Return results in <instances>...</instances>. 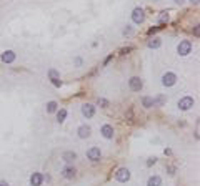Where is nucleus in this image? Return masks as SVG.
Returning a JSON list of instances; mask_svg holds the SVG:
<instances>
[{
    "mask_svg": "<svg viewBox=\"0 0 200 186\" xmlns=\"http://www.w3.org/2000/svg\"><path fill=\"white\" fill-rule=\"evenodd\" d=\"M190 52H192V42L190 40H182V42L177 45V53L180 57H187Z\"/></svg>",
    "mask_w": 200,
    "mask_h": 186,
    "instance_id": "obj_1",
    "label": "nucleus"
},
{
    "mask_svg": "<svg viewBox=\"0 0 200 186\" xmlns=\"http://www.w3.org/2000/svg\"><path fill=\"white\" fill-rule=\"evenodd\" d=\"M177 83V75L173 72H167L162 75V85L164 86H173Z\"/></svg>",
    "mask_w": 200,
    "mask_h": 186,
    "instance_id": "obj_2",
    "label": "nucleus"
},
{
    "mask_svg": "<svg viewBox=\"0 0 200 186\" xmlns=\"http://www.w3.org/2000/svg\"><path fill=\"white\" fill-rule=\"evenodd\" d=\"M145 20V14H144V9H140V7H137V9H133L132 12V22L135 23V25H140L142 22Z\"/></svg>",
    "mask_w": 200,
    "mask_h": 186,
    "instance_id": "obj_3",
    "label": "nucleus"
},
{
    "mask_svg": "<svg viewBox=\"0 0 200 186\" xmlns=\"http://www.w3.org/2000/svg\"><path fill=\"white\" fill-rule=\"evenodd\" d=\"M115 180L120 181V183H127L130 180V171L127 168H118L117 173H115Z\"/></svg>",
    "mask_w": 200,
    "mask_h": 186,
    "instance_id": "obj_4",
    "label": "nucleus"
},
{
    "mask_svg": "<svg viewBox=\"0 0 200 186\" xmlns=\"http://www.w3.org/2000/svg\"><path fill=\"white\" fill-rule=\"evenodd\" d=\"M194 98L192 97H183L182 100H178V108H180L182 111H187V110H190L192 106H194Z\"/></svg>",
    "mask_w": 200,
    "mask_h": 186,
    "instance_id": "obj_5",
    "label": "nucleus"
},
{
    "mask_svg": "<svg viewBox=\"0 0 200 186\" xmlns=\"http://www.w3.org/2000/svg\"><path fill=\"white\" fill-rule=\"evenodd\" d=\"M87 158L90 161H99L102 158V151L99 146H92L90 150H87Z\"/></svg>",
    "mask_w": 200,
    "mask_h": 186,
    "instance_id": "obj_6",
    "label": "nucleus"
},
{
    "mask_svg": "<svg viewBox=\"0 0 200 186\" xmlns=\"http://www.w3.org/2000/svg\"><path fill=\"white\" fill-rule=\"evenodd\" d=\"M129 86H130V90H132V92H140L142 86H144V81H142L138 77H132L129 80Z\"/></svg>",
    "mask_w": 200,
    "mask_h": 186,
    "instance_id": "obj_7",
    "label": "nucleus"
},
{
    "mask_svg": "<svg viewBox=\"0 0 200 186\" xmlns=\"http://www.w3.org/2000/svg\"><path fill=\"white\" fill-rule=\"evenodd\" d=\"M82 115L87 120L93 118V115H95V106H93L92 103H85V105L82 106Z\"/></svg>",
    "mask_w": 200,
    "mask_h": 186,
    "instance_id": "obj_8",
    "label": "nucleus"
},
{
    "mask_svg": "<svg viewBox=\"0 0 200 186\" xmlns=\"http://www.w3.org/2000/svg\"><path fill=\"white\" fill-rule=\"evenodd\" d=\"M100 131H102V136H104V138H107V140H112L113 135H115V131H113V126H112V125H104Z\"/></svg>",
    "mask_w": 200,
    "mask_h": 186,
    "instance_id": "obj_9",
    "label": "nucleus"
},
{
    "mask_svg": "<svg viewBox=\"0 0 200 186\" xmlns=\"http://www.w3.org/2000/svg\"><path fill=\"white\" fill-rule=\"evenodd\" d=\"M77 133H79V138L85 140V138H88V136H90L92 130H90V126H87V125H80L79 130H77Z\"/></svg>",
    "mask_w": 200,
    "mask_h": 186,
    "instance_id": "obj_10",
    "label": "nucleus"
},
{
    "mask_svg": "<svg viewBox=\"0 0 200 186\" xmlns=\"http://www.w3.org/2000/svg\"><path fill=\"white\" fill-rule=\"evenodd\" d=\"M42 183H43L42 173H32V176H30V184H32V186H42Z\"/></svg>",
    "mask_w": 200,
    "mask_h": 186,
    "instance_id": "obj_11",
    "label": "nucleus"
},
{
    "mask_svg": "<svg viewBox=\"0 0 200 186\" xmlns=\"http://www.w3.org/2000/svg\"><path fill=\"white\" fill-rule=\"evenodd\" d=\"M2 61L3 63H12V61H15V52H12V50H5L2 53Z\"/></svg>",
    "mask_w": 200,
    "mask_h": 186,
    "instance_id": "obj_12",
    "label": "nucleus"
},
{
    "mask_svg": "<svg viewBox=\"0 0 200 186\" xmlns=\"http://www.w3.org/2000/svg\"><path fill=\"white\" fill-rule=\"evenodd\" d=\"M75 168H73V166H65L63 169H62V176L63 178H67V180H72V178L73 176H75Z\"/></svg>",
    "mask_w": 200,
    "mask_h": 186,
    "instance_id": "obj_13",
    "label": "nucleus"
},
{
    "mask_svg": "<svg viewBox=\"0 0 200 186\" xmlns=\"http://www.w3.org/2000/svg\"><path fill=\"white\" fill-rule=\"evenodd\" d=\"M63 161H67V163H73V161L77 160V153L75 151H65L62 155Z\"/></svg>",
    "mask_w": 200,
    "mask_h": 186,
    "instance_id": "obj_14",
    "label": "nucleus"
},
{
    "mask_svg": "<svg viewBox=\"0 0 200 186\" xmlns=\"http://www.w3.org/2000/svg\"><path fill=\"white\" fill-rule=\"evenodd\" d=\"M147 186H162V178L160 176H150L147 180Z\"/></svg>",
    "mask_w": 200,
    "mask_h": 186,
    "instance_id": "obj_15",
    "label": "nucleus"
},
{
    "mask_svg": "<svg viewBox=\"0 0 200 186\" xmlns=\"http://www.w3.org/2000/svg\"><path fill=\"white\" fill-rule=\"evenodd\" d=\"M65 118H67V110H65V108L57 110V121H59V123H63Z\"/></svg>",
    "mask_w": 200,
    "mask_h": 186,
    "instance_id": "obj_16",
    "label": "nucleus"
},
{
    "mask_svg": "<svg viewBox=\"0 0 200 186\" xmlns=\"http://www.w3.org/2000/svg\"><path fill=\"white\" fill-rule=\"evenodd\" d=\"M147 45H149V48H158L162 45V40L157 38V37H153V38L149 40V43H147Z\"/></svg>",
    "mask_w": 200,
    "mask_h": 186,
    "instance_id": "obj_17",
    "label": "nucleus"
},
{
    "mask_svg": "<svg viewBox=\"0 0 200 186\" xmlns=\"http://www.w3.org/2000/svg\"><path fill=\"white\" fill-rule=\"evenodd\" d=\"M165 101H167V97H164V95H158V97L153 98V106H162Z\"/></svg>",
    "mask_w": 200,
    "mask_h": 186,
    "instance_id": "obj_18",
    "label": "nucleus"
},
{
    "mask_svg": "<svg viewBox=\"0 0 200 186\" xmlns=\"http://www.w3.org/2000/svg\"><path fill=\"white\" fill-rule=\"evenodd\" d=\"M142 105H144L145 108H152L153 106V98L152 97H144L142 98Z\"/></svg>",
    "mask_w": 200,
    "mask_h": 186,
    "instance_id": "obj_19",
    "label": "nucleus"
},
{
    "mask_svg": "<svg viewBox=\"0 0 200 186\" xmlns=\"http://www.w3.org/2000/svg\"><path fill=\"white\" fill-rule=\"evenodd\" d=\"M57 106H59V105H57V101H48L47 106H45V108H47V113H55V111L59 110Z\"/></svg>",
    "mask_w": 200,
    "mask_h": 186,
    "instance_id": "obj_20",
    "label": "nucleus"
},
{
    "mask_svg": "<svg viewBox=\"0 0 200 186\" xmlns=\"http://www.w3.org/2000/svg\"><path fill=\"white\" fill-rule=\"evenodd\" d=\"M158 22H160V25H164L165 22H169V14H167V12H160V15H158Z\"/></svg>",
    "mask_w": 200,
    "mask_h": 186,
    "instance_id": "obj_21",
    "label": "nucleus"
},
{
    "mask_svg": "<svg viewBox=\"0 0 200 186\" xmlns=\"http://www.w3.org/2000/svg\"><path fill=\"white\" fill-rule=\"evenodd\" d=\"M48 77H50V78H60L57 70H48Z\"/></svg>",
    "mask_w": 200,
    "mask_h": 186,
    "instance_id": "obj_22",
    "label": "nucleus"
},
{
    "mask_svg": "<svg viewBox=\"0 0 200 186\" xmlns=\"http://www.w3.org/2000/svg\"><path fill=\"white\" fill-rule=\"evenodd\" d=\"M132 34H133V28L130 27V25H127V27L124 28V35H125V37H127V35H132Z\"/></svg>",
    "mask_w": 200,
    "mask_h": 186,
    "instance_id": "obj_23",
    "label": "nucleus"
},
{
    "mask_svg": "<svg viewBox=\"0 0 200 186\" xmlns=\"http://www.w3.org/2000/svg\"><path fill=\"white\" fill-rule=\"evenodd\" d=\"M99 105L102 106V108H107V106H108V101L105 100V98H99Z\"/></svg>",
    "mask_w": 200,
    "mask_h": 186,
    "instance_id": "obj_24",
    "label": "nucleus"
},
{
    "mask_svg": "<svg viewBox=\"0 0 200 186\" xmlns=\"http://www.w3.org/2000/svg\"><path fill=\"white\" fill-rule=\"evenodd\" d=\"M50 81H52V85H54V86H57V88L62 85V81H60L59 78H50Z\"/></svg>",
    "mask_w": 200,
    "mask_h": 186,
    "instance_id": "obj_25",
    "label": "nucleus"
},
{
    "mask_svg": "<svg viewBox=\"0 0 200 186\" xmlns=\"http://www.w3.org/2000/svg\"><path fill=\"white\" fill-rule=\"evenodd\" d=\"M160 28H164V27H153V28H149V32H147V34H149V35H152V34H155V32H158V30H160Z\"/></svg>",
    "mask_w": 200,
    "mask_h": 186,
    "instance_id": "obj_26",
    "label": "nucleus"
},
{
    "mask_svg": "<svg viewBox=\"0 0 200 186\" xmlns=\"http://www.w3.org/2000/svg\"><path fill=\"white\" fill-rule=\"evenodd\" d=\"M157 163V158H150L149 161H147V166H152V164Z\"/></svg>",
    "mask_w": 200,
    "mask_h": 186,
    "instance_id": "obj_27",
    "label": "nucleus"
},
{
    "mask_svg": "<svg viewBox=\"0 0 200 186\" xmlns=\"http://www.w3.org/2000/svg\"><path fill=\"white\" fill-rule=\"evenodd\" d=\"M129 52H132V47H127V48H122V50H120L122 55H125V53H129Z\"/></svg>",
    "mask_w": 200,
    "mask_h": 186,
    "instance_id": "obj_28",
    "label": "nucleus"
},
{
    "mask_svg": "<svg viewBox=\"0 0 200 186\" xmlns=\"http://www.w3.org/2000/svg\"><path fill=\"white\" fill-rule=\"evenodd\" d=\"M194 34H195V37H198V35H200V30H198V27H195V28H194Z\"/></svg>",
    "mask_w": 200,
    "mask_h": 186,
    "instance_id": "obj_29",
    "label": "nucleus"
},
{
    "mask_svg": "<svg viewBox=\"0 0 200 186\" xmlns=\"http://www.w3.org/2000/svg\"><path fill=\"white\" fill-rule=\"evenodd\" d=\"M75 63L80 67V65H82V58H79V57H77V58H75Z\"/></svg>",
    "mask_w": 200,
    "mask_h": 186,
    "instance_id": "obj_30",
    "label": "nucleus"
},
{
    "mask_svg": "<svg viewBox=\"0 0 200 186\" xmlns=\"http://www.w3.org/2000/svg\"><path fill=\"white\" fill-rule=\"evenodd\" d=\"M112 58H113V57H112V55H110V57H107V58H105V61H104V65H107V63H108V61H110V60H112Z\"/></svg>",
    "mask_w": 200,
    "mask_h": 186,
    "instance_id": "obj_31",
    "label": "nucleus"
},
{
    "mask_svg": "<svg viewBox=\"0 0 200 186\" xmlns=\"http://www.w3.org/2000/svg\"><path fill=\"white\" fill-rule=\"evenodd\" d=\"M169 171H170V175H173V171H175V168H173V166H169Z\"/></svg>",
    "mask_w": 200,
    "mask_h": 186,
    "instance_id": "obj_32",
    "label": "nucleus"
},
{
    "mask_svg": "<svg viewBox=\"0 0 200 186\" xmlns=\"http://www.w3.org/2000/svg\"><path fill=\"white\" fill-rule=\"evenodd\" d=\"M190 2L194 3V5H197V3H198V0H190Z\"/></svg>",
    "mask_w": 200,
    "mask_h": 186,
    "instance_id": "obj_33",
    "label": "nucleus"
},
{
    "mask_svg": "<svg viewBox=\"0 0 200 186\" xmlns=\"http://www.w3.org/2000/svg\"><path fill=\"white\" fill-rule=\"evenodd\" d=\"M175 2H177V3H180V5H182V3L185 2V0H175Z\"/></svg>",
    "mask_w": 200,
    "mask_h": 186,
    "instance_id": "obj_34",
    "label": "nucleus"
},
{
    "mask_svg": "<svg viewBox=\"0 0 200 186\" xmlns=\"http://www.w3.org/2000/svg\"><path fill=\"white\" fill-rule=\"evenodd\" d=\"M0 186H9V184H7V183H3V181H2V183H0Z\"/></svg>",
    "mask_w": 200,
    "mask_h": 186,
    "instance_id": "obj_35",
    "label": "nucleus"
}]
</instances>
